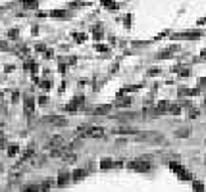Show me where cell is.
Wrapping results in <instances>:
<instances>
[{
	"mask_svg": "<svg viewBox=\"0 0 206 192\" xmlns=\"http://www.w3.org/2000/svg\"><path fill=\"white\" fill-rule=\"evenodd\" d=\"M169 169H172V171H173L177 177H179V179H183V181H191V179H193V177H191V173L187 171V169L183 167V165H179V163H175V161H172V163H169Z\"/></svg>",
	"mask_w": 206,
	"mask_h": 192,
	"instance_id": "cell-1",
	"label": "cell"
},
{
	"mask_svg": "<svg viewBox=\"0 0 206 192\" xmlns=\"http://www.w3.org/2000/svg\"><path fill=\"white\" fill-rule=\"evenodd\" d=\"M129 167L133 169V171H148V169H150V163H146V161H131Z\"/></svg>",
	"mask_w": 206,
	"mask_h": 192,
	"instance_id": "cell-2",
	"label": "cell"
},
{
	"mask_svg": "<svg viewBox=\"0 0 206 192\" xmlns=\"http://www.w3.org/2000/svg\"><path fill=\"white\" fill-rule=\"evenodd\" d=\"M83 133H87L89 137H93V138L104 137V129H100V127H95V129H83Z\"/></svg>",
	"mask_w": 206,
	"mask_h": 192,
	"instance_id": "cell-3",
	"label": "cell"
},
{
	"mask_svg": "<svg viewBox=\"0 0 206 192\" xmlns=\"http://www.w3.org/2000/svg\"><path fill=\"white\" fill-rule=\"evenodd\" d=\"M69 179H72V177H69L68 173H60V177H58V184H60V186H64V184H68Z\"/></svg>",
	"mask_w": 206,
	"mask_h": 192,
	"instance_id": "cell-4",
	"label": "cell"
},
{
	"mask_svg": "<svg viewBox=\"0 0 206 192\" xmlns=\"http://www.w3.org/2000/svg\"><path fill=\"white\" fill-rule=\"evenodd\" d=\"M33 108H35V106H33V98L27 96V98H25V110H27V113H31Z\"/></svg>",
	"mask_w": 206,
	"mask_h": 192,
	"instance_id": "cell-5",
	"label": "cell"
},
{
	"mask_svg": "<svg viewBox=\"0 0 206 192\" xmlns=\"http://www.w3.org/2000/svg\"><path fill=\"white\" fill-rule=\"evenodd\" d=\"M85 175H87V171H83V169H77V171L73 173V177H72V179H73V181H79V179H83Z\"/></svg>",
	"mask_w": 206,
	"mask_h": 192,
	"instance_id": "cell-6",
	"label": "cell"
},
{
	"mask_svg": "<svg viewBox=\"0 0 206 192\" xmlns=\"http://www.w3.org/2000/svg\"><path fill=\"white\" fill-rule=\"evenodd\" d=\"M39 190H41V188H39V186H35V184H29V186H25V188H23V192H39Z\"/></svg>",
	"mask_w": 206,
	"mask_h": 192,
	"instance_id": "cell-7",
	"label": "cell"
},
{
	"mask_svg": "<svg viewBox=\"0 0 206 192\" xmlns=\"http://www.w3.org/2000/svg\"><path fill=\"white\" fill-rule=\"evenodd\" d=\"M17 150H19V148H17L16 144L10 146V148H8V156H16V154H17Z\"/></svg>",
	"mask_w": 206,
	"mask_h": 192,
	"instance_id": "cell-8",
	"label": "cell"
},
{
	"mask_svg": "<svg viewBox=\"0 0 206 192\" xmlns=\"http://www.w3.org/2000/svg\"><path fill=\"white\" fill-rule=\"evenodd\" d=\"M187 134H189V129H183V131H177V137H183V138H185Z\"/></svg>",
	"mask_w": 206,
	"mask_h": 192,
	"instance_id": "cell-9",
	"label": "cell"
},
{
	"mask_svg": "<svg viewBox=\"0 0 206 192\" xmlns=\"http://www.w3.org/2000/svg\"><path fill=\"white\" fill-rule=\"evenodd\" d=\"M25 8H37V2H25Z\"/></svg>",
	"mask_w": 206,
	"mask_h": 192,
	"instance_id": "cell-10",
	"label": "cell"
},
{
	"mask_svg": "<svg viewBox=\"0 0 206 192\" xmlns=\"http://www.w3.org/2000/svg\"><path fill=\"white\" fill-rule=\"evenodd\" d=\"M52 184V181H45V184H42V190H48V186Z\"/></svg>",
	"mask_w": 206,
	"mask_h": 192,
	"instance_id": "cell-11",
	"label": "cell"
},
{
	"mask_svg": "<svg viewBox=\"0 0 206 192\" xmlns=\"http://www.w3.org/2000/svg\"><path fill=\"white\" fill-rule=\"evenodd\" d=\"M193 186H195V190H198V192H202V184H200V183H195Z\"/></svg>",
	"mask_w": 206,
	"mask_h": 192,
	"instance_id": "cell-12",
	"label": "cell"
}]
</instances>
